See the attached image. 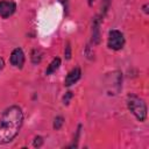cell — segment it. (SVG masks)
Here are the masks:
<instances>
[{
    "mask_svg": "<svg viewBox=\"0 0 149 149\" xmlns=\"http://www.w3.org/2000/svg\"><path fill=\"white\" fill-rule=\"evenodd\" d=\"M23 123V112L17 105L7 107L0 118V144L12 142Z\"/></svg>",
    "mask_w": 149,
    "mask_h": 149,
    "instance_id": "obj_1",
    "label": "cell"
},
{
    "mask_svg": "<svg viewBox=\"0 0 149 149\" xmlns=\"http://www.w3.org/2000/svg\"><path fill=\"white\" fill-rule=\"evenodd\" d=\"M126 102H127V108L128 111L136 118L137 121L140 122H144L147 120V105H146V101L140 98L139 95L134 94V93H130L127 95V99H126Z\"/></svg>",
    "mask_w": 149,
    "mask_h": 149,
    "instance_id": "obj_2",
    "label": "cell"
},
{
    "mask_svg": "<svg viewBox=\"0 0 149 149\" xmlns=\"http://www.w3.org/2000/svg\"><path fill=\"white\" fill-rule=\"evenodd\" d=\"M126 38L122 31L118 29H112L108 31V37H107V47L111 50L119 51L125 47Z\"/></svg>",
    "mask_w": 149,
    "mask_h": 149,
    "instance_id": "obj_3",
    "label": "cell"
},
{
    "mask_svg": "<svg viewBox=\"0 0 149 149\" xmlns=\"http://www.w3.org/2000/svg\"><path fill=\"white\" fill-rule=\"evenodd\" d=\"M26 62V57H24V52L21 48H15L10 56H9V63L10 65H13L16 69H22Z\"/></svg>",
    "mask_w": 149,
    "mask_h": 149,
    "instance_id": "obj_4",
    "label": "cell"
},
{
    "mask_svg": "<svg viewBox=\"0 0 149 149\" xmlns=\"http://www.w3.org/2000/svg\"><path fill=\"white\" fill-rule=\"evenodd\" d=\"M16 10V3L13 0H1L0 1V16L2 19H8Z\"/></svg>",
    "mask_w": 149,
    "mask_h": 149,
    "instance_id": "obj_5",
    "label": "cell"
},
{
    "mask_svg": "<svg viewBox=\"0 0 149 149\" xmlns=\"http://www.w3.org/2000/svg\"><path fill=\"white\" fill-rule=\"evenodd\" d=\"M81 77V70L79 66H76L73 68L72 70L69 71V73L66 74L65 79H64V86L69 87V86H72L73 84H76Z\"/></svg>",
    "mask_w": 149,
    "mask_h": 149,
    "instance_id": "obj_6",
    "label": "cell"
},
{
    "mask_svg": "<svg viewBox=\"0 0 149 149\" xmlns=\"http://www.w3.org/2000/svg\"><path fill=\"white\" fill-rule=\"evenodd\" d=\"M101 16H95L93 20L92 24V43L93 44H99L100 43V22H101Z\"/></svg>",
    "mask_w": 149,
    "mask_h": 149,
    "instance_id": "obj_7",
    "label": "cell"
},
{
    "mask_svg": "<svg viewBox=\"0 0 149 149\" xmlns=\"http://www.w3.org/2000/svg\"><path fill=\"white\" fill-rule=\"evenodd\" d=\"M61 63H62L61 58H59V57H55V58L50 62V64L48 65V68L45 69V74H47V76H50V74L55 73V72L59 69Z\"/></svg>",
    "mask_w": 149,
    "mask_h": 149,
    "instance_id": "obj_8",
    "label": "cell"
},
{
    "mask_svg": "<svg viewBox=\"0 0 149 149\" xmlns=\"http://www.w3.org/2000/svg\"><path fill=\"white\" fill-rule=\"evenodd\" d=\"M42 57H43V52H42L41 49L35 48V49L31 50V54H30V61H31L33 64H38V63H41Z\"/></svg>",
    "mask_w": 149,
    "mask_h": 149,
    "instance_id": "obj_9",
    "label": "cell"
},
{
    "mask_svg": "<svg viewBox=\"0 0 149 149\" xmlns=\"http://www.w3.org/2000/svg\"><path fill=\"white\" fill-rule=\"evenodd\" d=\"M63 125H64V118L62 115H58V116H56L54 119V125H52L54 129L58 130V129H61L63 127Z\"/></svg>",
    "mask_w": 149,
    "mask_h": 149,
    "instance_id": "obj_10",
    "label": "cell"
},
{
    "mask_svg": "<svg viewBox=\"0 0 149 149\" xmlns=\"http://www.w3.org/2000/svg\"><path fill=\"white\" fill-rule=\"evenodd\" d=\"M43 143H44V140H43V137L40 136V135L35 136L34 140H33V146H34V148H40V147L43 146Z\"/></svg>",
    "mask_w": 149,
    "mask_h": 149,
    "instance_id": "obj_11",
    "label": "cell"
},
{
    "mask_svg": "<svg viewBox=\"0 0 149 149\" xmlns=\"http://www.w3.org/2000/svg\"><path fill=\"white\" fill-rule=\"evenodd\" d=\"M111 1L112 0H102V3H101V17H104V15L106 14V12L108 10L109 8V5H111Z\"/></svg>",
    "mask_w": 149,
    "mask_h": 149,
    "instance_id": "obj_12",
    "label": "cell"
},
{
    "mask_svg": "<svg viewBox=\"0 0 149 149\" xmlns=\"http://www.w3.org/2000/svg\"><path fill=\"white\" fill-rule=\"evenodd\" d=\"M72 97H73V93H72L71 91H68V92L64 94V97H63V104H64L65 106H68V105L70 104Z\"/></svg>",
    "mask_w": 149,
    "mask_h": 149,
    "instance_id": "obj_13",
    "label": "cell"
},
{
    "mask_svg": "<svg viewBox=\"0 0 149 149\" xmlns=\"http://www.w3.org/2000/svg\"><path fill=\"white\" fill-rule=\"evenodd\" d=\"M64 56H65V59H71V56H72V52H71V45L69 42H66V45H65V49H64Z\"/></svg>",
    "mask_w": 149,
    "mask_h": 149,
    "instance_id": "obj_14",
    "label": "cell"
},
{
    "mask_svg": "<svg viewBox=\"0 0 149 149\" xmlns=\"http://www.w3.org/2000/svg\"><path fill=\"white\" fill-rule=\"evenodd\" d=\"M148 6H149L148 3H144V5H143V7H142V8H143V12H144L146 14H148V13H149V10H148Z\"/></svg>",
    "mask_w": 149,
    "mask_h": 149,
    "instance_id": "obj_15",
    "label": "cell"
},
{
    "mask_svg": "<svg viewBox=\"0 0 149 149\" xmlns=\"http://www.w3.org/2000/svg\"><path fill=\"white\" fill-rule=\"evenodd\" d=\"M3 66H5V61L3 58H0V71L3 69Z\"/></svg>",
    "mask_w": 149,
    "mask_h": 149,
    "instance_id": "obj_16",
    "label": "cell"
},
{
    "mask_svg": "<svg viewBox=\"0 0 149 149\" xmlns=\"http://www.w3.org/2000/svg\"><path fill=\"white\" fill-rule=\"evenodd\" d=\"M59 1H61V2H64V1H66V0H59Z\"/></svg>",
    "mask_w": 149,
    "mask_h": 149,
    "instance_id": "obj_17",
    "label": "cell"
}]
</instances>
